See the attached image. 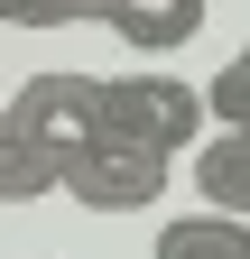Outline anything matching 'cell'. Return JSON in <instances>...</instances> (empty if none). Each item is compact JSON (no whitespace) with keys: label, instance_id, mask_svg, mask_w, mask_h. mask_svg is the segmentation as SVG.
<instances>
[{"label":"cell","instance_id":"3957f363","mask_svg":"<svg viewBox=\"0 0 250 259\" xmlns=\"http://www.w3.org/2000/svg\"><path fill=\"white\" fill-rule=\"evenodd\" d=\"M102 130H139L185 157L213 130V93H195L185 74H102Z\"/></svg>","mask_w":250,"mask_h":259},{"label":"cell","instance_id":"7a4b0ae2","mask_svg":"<svg viewBox=\"0 0 250 259\" xmlns=\"http://www.w3.org/2000/svg\"><path fill=\"white\" fill-rule=\"evenodd\" d=\"M167 167H176V148L139 139V130H93V148L74 157L65 194H74L84 213H148L167 194Z\"/></svg>","mask_w":250,"mask_h":259},{"label":"cell","instance_id":"8992f818","mask_svg":"<svg viewBox=\"0 0 250 259\" xmlns=\"http://www.w3.org/2000/svg\"><path fill=\"white\" fill-rule=\"evenodd\" d=\"M204 93H213V120H250V47H241V56H232Z\"/></svg>","mask_w":250,"mask_h":259},{"label":"cell","instance_id":"6da1fadb","mask_svg":"<svg viewBox=\"0 0 250 259\" xmlns=\"http://www.w3.org/2000/svg\"><path fill=\"white\" fill-rule=\"evenodd\" d=\"M102 130V74H19L10 120H0V194L37 204L74 176V157Z\"/></svg>","mask_w":250,"mask_h":259},{"label":"cell","instance_id":"5b68a950","mask_svg":"<svg viewBox=\"0 0 250 259\" xmlns=\"http://www.w3.org/2000/svg\"><path fill=\"white\" fill-rule=\"evenodd\" d=\"M158 259H250V213H223V204H195L158 232Z\"/></svg>","mask_w":250,"mask_h":259},{"label":"cell","instance_id":"52a82bcc","mask_svg":"<svg viewBox=\"0 0 250 259\" xmlns=\"http://www.w3.org/2000/svg\"><path fill=\"white\" fill-rule=\"evenodd\" d=\"M0 10H10V28H65L74 0H0Z\"/></svg>","mask_w":250,"mask_h":259},{"label":"cell","instance_id":"277c9868","mask_svg":"<svg viewBox=\"0 0 250 259\" xmlns=\"http://www.w3.org/2000/svg\"><path fill=\"white\" fill-rule=\"evenodd\" d=\"M102 28H111L120 47H139V56H176V47L204 28V0H111Z\"/></svg>","mask_w":250,"mask_h":259}]
</instances>
